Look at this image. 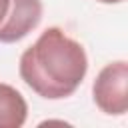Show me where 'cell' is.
Listing matches in <instances>:
<instances>
[{
  "label": "cell",
  "mask_w": 128,
  "mask_h": 128,
  "mask_svg": "<svg viewBox=\"0 0 128 128\" xmlns=\"http://www.w3.org/2000/svg\"><path fill=\"white\" fill-rule=\"evenodd\" d=\"M10 10H12V0H0V34L10 18Z\"/></svg>",
  "instance_id": "5b68a950"
},
{
  "label": "cell",
  "mask_w": 128,
  "mask_h": 128,
  "mask_svg": "<svg viewBox=\"0 0 128 128\" xmlns=\"http://www.w3.org/2000/svg\"><path fill=\"white\" fill-rule=\"evenodd\" d=\"M96 2H102V4H120L124 0H96Z\"/></svg>",
  "instance_id": "8992f818"
},
{
  "label": "cell",
  "mask_w": 128,
  "mask_h": 128,
  "mask_svg": "<svg viewBox=\"0 0 128 128\" xmlns=\"http://www.w3.org/2000/svg\"><path fill=\"white\" fill-rule=\"evenodd\" d=\"M24 84L44 100H62L72 96L88 72L84 46L70 38L62 28H46L18 62Z\"/></svg>",
  "instance_id": "6da1fadb"
},
{
  "label": "cell",
  "mask_w": 128,
  "mask_h": 128,
  "mask_svg": "<svg viewBox=\"0 0 128 128\" xmlns=\"http://www.w3.org/2000/svg\"><path fill=\"white\" fill-rule=\"evenodd\" d=\"M42 0H12L10 18L0 34L2 44H14L26 38L42 20Z\"/></svg>",
  "instance_id": "3957f363"
},
{
  "label": "cell",
  "mask_w": 128,
  "mask_h": 128,
  "mask_svg": "<svg viewBox=\"0 0 128 128\" xmlns=\"http://www.w3.org/2000/svg\"><path fill=\"white\" fill-rule=\"evenodd\" d=\"M28 118L24 96L10 84L0 82V128H22Z\"/></svg>",
  "instance_id": "277c9868"
},
{
  "label": "cell",
  "mask_w": 128,
  "mask_h": 128,
  "mask_svg": "<svg viewBox=\"0 0 128 128\" xmlns=\"http://www.w3.org/2000/svg\"><path fill=\"white\" fill-rule=\"evenodd\" d=\"M94 104L108 116H122L128 110V62L106 64L92 84Z\"/></svg>",
  "instance_id": "7a4b0ae2"
}]
</instances>
